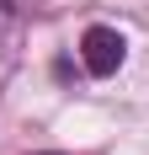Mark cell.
I'll use <instances>...</instances> for the list:
<instances>
[{
  "label": "cell",
  "instance_id": "6da1fadb",
  "mask_svg": "<svg viewBox=\"0 0 149 155\" xmlns=\"http://www.w3.org/2000/svg\"><path fill=\"white\" fill-rule=\"evenodd\" d=\"M122 59H128V43H122V32L117 27H85V38H80V64H85V75L106 80V75H117Z\"/></svg>",
  "mask_w": 149,
  "mask_h": 155
},
{
  "label": "cell",
  "instance_id": "7a4b0ae2",
  "mask_svg": "<svg viewBox=\"0 0 149 155\" xmlns=\"http://www.w3.org/2000/svg\"><path fill=\"white\" fill-rule=\"evenodd\" d=\"M43 155H59V150H43Z\"/></svg>",
  "mask_w": 149,
  "mask_h": 155
}]
</instances>
